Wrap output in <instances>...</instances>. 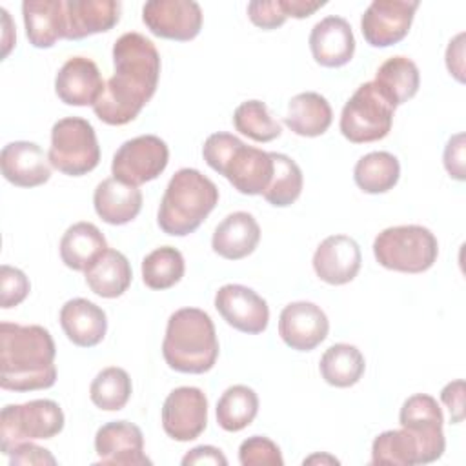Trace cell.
Returning a JSON list of instances; mask_svg holds the SVG:
<instances>
[{"mask_svg": "<svg viewBox=\"0 0 466 466\" xmlns=\"http://www.w3.org/2000/svg\"><path fill=\"white\" fill-rule=\"evenodd\" d=\"M309 49L324 67L346 66L355 53V36L346 18L329 15L317 22L309 33Z\"/></svg>", "mask_w": 466, "mask_h": 466, "instance_id": "obj_21", "label": "cell"}, {"mask_svg": "<svg viewBox=\"0 0 466 466\" xmlns=\"http://www.w3.org/2000/svg\"><path fill=\"white\" fill-rule=\"evenodd\" d=\"M359 244L348 235L326 237L313 253V269L320 280L331 286L351 282L360 269Z\"/></svg>", "mask_w": 466, "mask_h": 466, "instance_id": "obj_18", "label": "cell"}, {"mask_svg": "<svg viewBox=\"0 0 466 466\" xmlns=\"http://www.w3.org/2000/svg\"><path fill=\"white\" fill-rule=\"evenodd\" d=\"M271 158H273V177L269 186L262 193V197L266 198V202H269L275 208H286L300 197L302 184H304L302 171L299 164L284 153L271 151Z\"/></svg>", "mask_w": 466, "mask_h": 466, "instance_id": "obj_35", "label": "cell"}, {"mask_svg": "<svg viewBox=\"0 0 466 466\" xmlns=\"http://www.w3.org/2000/svg\"><path fill=\"white\" fill-rule=\"evenodd\" d=\"M9 464H56V459L49 453V450L25 441L11 450Z\"/></svg>", "mask_w": 466, "mask_h": 466, "instance_id": "obj_42", "label": "cell"}, {"mask_svg": "<svg viewBox=\"0 0 466 466\" xmlns=\"http://www.w3.org/2000/svg\"><path fill=\"white\" fill-rule=\"evenodd\" d=\"M371 464H390V466L420 464L417 441L404 428L382 431L373 439Z\"/></svg>", "mask_w": 466, "mask_h": 466, "instance_id": "obj_37", "label": "cell"}, {"mask_svg": "<svg viewBox=\"0 0 466 466\" xmlns=\"http://www.w3.org/2000/svg\"><path fill=\"white\" fill-rule=\"evenodd\" d=\"M238 461L242 466H282L284 464L280 448L264 435H253L242 441L238 448Z\"/></svg>", "mask_w": 466, "mask_h": 466, "instance_id": "obj_39", "label": "cell"}, {"mask_svg": "<svg viewBox=\"0 0 466 466\" xmlns=\"http://www.w3.org/2000/svg\"><path fill=\"white\" fill-rule=\"evenodd\" d=\"M249 20L260 29H277L286 22V13L280 0H253L248 4Z\"/></svg>", "mask_w": 466, "mask_h": 466, "instance_id": "obj_41", "label": "cell"}, {"mask_svg": "<svg viewBox=\"0 0 466 466\" xmlns=\"http://www.w3.org/2000/svg\"><path fill=\"white\" fill-rule=\"evenodd\" d=\"M89 289L104 299H116L124 295L131 284L133 271L129 260L118 249L107 248L84 271Z\"/></svg>", "mask_w": 466, "mask_h": 466, "instance_id": "obj_27", "label": "cell"}, {"mask_svg": "<svg viewBox=\"0 0 466 466\" xmlns=\"http://www.w3.org/2000/svg\"><path fill=\"white\" fill-rule=\"evenodd\" d=\"M444 167L455 180H464V133L453 135L444 147Z\"/></svg>", "mask_w": 466, "mask_h": 466, "instance_id": "obj_44", "label": "cell"}, {"mask_svg": "<svg viewBox=\"0 0 466 466\" xmlns=\"http://www.w3.org/2000/svg\"><path fill=\"white\" fill-rule=\"evenodd\" d=\"M96 215L111 226H124L137 218L142 209V191L137 186L124 184L115 177L104 178L93 193Z\"/></svg>", "mask_w": 466, "mask_h": 466, "instance_id": "obj_26", "label": "cell"}, {"mask_svg": "<svg viewBox=\"0 0 466 466\" xmlns=\"http://www.w3.org/2000/svg\"><path fill=\"white\" fill-rule=\"evenodd\" d=\"M373 82L397 107L417 95L420 86V73L413 60L397 55L380 64Z\"/></svg>", "mask_w": 466, "mask_h": 466, "instance_id": "obj_30", "label": "cell"}, {"mask_svg": "<svg viewBox=\"0 0 466 466\" xmlns=\"http://www.w3.org/2000/svg\"><path fill=\"white\" fill-rule=\"evenodd\" d=\"M115 75L95 102V115L109 126H124L138 116L153 98L160 78V55L140 33H124L113 44Z\"/></svg>", "mask_w": 466, "mask_h": 466, "instance_id": "obj_1", "label": "cell"}, {"mask_svg": "<svg viewBox=\"0 0 466 466\" xmlns=\"http://www.w3.org/2000/svg\"><path fill=\"white\" fill-rule=\"evenodd\" d=\"M233 126L244 137L255 142H271L280 137V124L269 115L268 106L260 100H246L233 113Z\"/></svg>", "mask_w": 466, "mask_h": 466, "instance_id": "obj_38", "label": "cell"}, {"mask_svg": "<svg viewBox=\"0 0 466 466\" xmlns=\"http://www.w3.org/2000/svg\"><path fill=\"white\" fill-rule=\"evenodd\" d=\"M95 451L98 455L96 464H111V466L151 464V459L144 453L142 430L129 420H113L100 426L95 435Z\"/></svg>", "mask_w": 466, "mask_h": 466, "instance_id": "obj_16", "label": "cell"}, {"mask_svg": "<svg viewBox=\"0 0 466 466\" xmlns=\"http://www.w3.org/2000/svg\"><path fill=\"white\" fill-rule=\"evenodd\" d=\"M218 202L213 180L198 169L182 167L167 182L160 200L157 222L171 237H186L198 229Z\"/></svg>", "mask_w": 466, "mask_h": 466, "instance_id": "obj_4", "label": "cell"}, {"mask_svg": "<svg viewBox=\"0 0 466 466\" xmlns=\"http://www.w3.org/2000/svg\"><path fill=\"white\" fill-rule=\"evenodd\" d=\"M142 22L160 38L187 42L202 27V9L195 0H149L142 7Z\"/></svg>", "mask_w": 466, "mask_h": 466, "instance_id": "obj_13", "label": "cell"}, {"mask_svg": "<svg viewBox=\"0 0 466 466\" xmlns=\"http://www.w3.org/2000/svg\"><path fill=\"white\" fill-rule=\"evenodd\" d=\"M64 422L62 408L51 399L7 404L0 413V450L9 455L20 442L53 439L64 430Z\"/></svg>", "mask_w": 466, "mask_h": 466, "instance_id": "obj_8", "label": "cell"}, {"mask_svg": "<svg viewBox=\"0 0 466 466\" xmlns=\"http://www.w3.org/2000/svg\"><path fill=\"white\" fill-rule=\"evenodd\" d=\"M260 240V226L248 211H235L222 218L211 237V248L228 260H240L255 251Z\"/></svg>", "mask_w": 466, "mask_h": 466, "instance_id": "obj_23", "label": "cell"}, {"mask_svg": "<svg viewBox=\"0 0 466 466\" xmlns=\"http://www.w3.org/2000/svg\"><path fill=\"white\" fill-rule=\"evenodd\" d=\"M446 67L459 82H464V33L450 40L446 47Z\"/></svg>", "mask_w": 466, "mask_h": 466, "instance_id": "obj_45", "label": "cell"}, {"mask_svg": "<svg viewBox=\"0 0 466 466\" xmlns=\"http://www.w3.org/2000/svg\"><path fill=\"white\" fill-rule=\"evenodd\" d=\"M0 167L4 178L13 186L36 187L51 178L53 166L38 144L16 140L2 147Z\"/></svg>", "mask_w": 466, "mask_h": 466, "instance_id": "obj_20", "label": "cell"}, {"mask_svg": "<svg viewBox=\"0 0 466 466\" xmlns=\"http://www.w3.org/2000/svg\"><path fill=\"white\" fill-rule=\"evenodd\" d=\"M106 249V237L91 222H76L69 226L60 238V258L75 271H86Z\"/></svg>", "mask_w": 466, "mask_h": 466, "instance_id": "obj_29", "label": "cell"}, {"mask_svg": "<svg viewBox=\"0 0 466 466\" xmlns=\"http://www.w3.org/2000/svg\"><path fill=\"white\" fill-rule=\"evenodd\" d=\"M49 164L67 175L82 177L100 162V146L93 126L80 116H66L51 127Z\"/></svg>", "mask_w": 466, "mask_h": 466, "instance_id": "obj_9", "label": "cell"}, {"mask_svg": "<svg viewBox=\"0 0 466 466\" xmlns=\"http://www.w3.org/2000/svg\"><path fill=\"white\" fill-rule=\"evenodd\" d=\"M395 106L371 82L360 84L340 113V133L353 144H366L384 138L393 124Z\"/></svg>", "mask_w": 466, "mask_h": 466, "instance_id": "obj_7", "label": "cell"}, {"mask_svg": "<svg viewBox=\"0 0 466 466\" xmlns=\"http://www.w3.org/2000/svg\"><path fill=\"white\" fill-rule=\"evenodd\" d=\"M133 391L131 379L126 370L109 366L96 373L89 386L91 402L104 411H118L122 410Z\"/></svg>", "mask_w": 466, "mask_h": 466, "instance_id": "obj_36", "label": "cell"}, {"mask_svg": "<svg viewBox=\"0 0 466 466\" xmlns=\"http://www.w3.org/2000/svg\"><path fill=\"white\" fill-rule=\"evenodd\" d=\"M329 462V464H339V461L335 457H329V455H311L308 459H304V464H313V462Z\"/></svg>", "mask_w": 466, "mask_h": 466, "instance_id": "obj_48", "label": "cell"}, {"mask_svg": "<svg viewBox=\"0 0 466 466\" xmlns=\"http://www.w3.org/2000/svg\"><path fill=\"white\" fill-rule=\"evenodd\" d=\"M322 379L335 388H350L360 380L366 370V360L360 350L353 344L339 342L329 346L319 362Z\"/></svg>", "mask_w": 466, "mask_h": 466, "instance_id": "obj_31", "label": "cell"}, {"mask_svg": "<svg viewBox=\"0 0 466 466\" xmlns=\"http://www.w3.org/2000/svg\"><path fill=\"white\" fill-rule=\"evenodd\" d=\"M25 35L38 49L53 47L66 38V2L64 0H25L22 4Z\"/></svg>", "mask_w": 466, "mask_h": 466, "instance_id": "obj_25", "label": "cell"}, {"mask_svg": "<svg viewBox=\"0 0 466 466\" xmlns=\"http://www.w3.org/2000/svg\"><path fill=\"white\" fill-rule=\"evenodd\" d=\"M182 464L187 466V464H220V466H226L228 464V459L224 457V453L215 448V446H197L193 450H189L184 457H182Z\"/></svg>", "mask_w": 466, "mask_h": 466, "instance_id": "obj_46", "label": "cell"}, {"mask_svg": "<svg viewBox=\"0 0 466 466\" xmlns=\"http://www.w3.org/2000/svg\"><path fill=\"white\" fill-rule=\"evenodd\" d=\"M417 7V0H373L360 18L364 40L373 47L400 42L410 33Z\"/></svg>", "mask_w": 466, "mask_h": 466, "instance_id": "obj_12", "label": "cell"}, {"mask_svg": "<svg viewBox=\"0 0 466 466\" xmlns=\"http://www.w3.org/2000/svg\"><path fill=\"white\" fill-rule=\"evenodd\" d=\"M166 364L180 373H206L218 357V339L211 317L198 308H180L167 319L162 340Z\"/></svg>", "mask_w": 466, "mask_h": 466, "instance_id": "obj_3", "label": "cell"}, {"mask_svg": "<svg viewBox=\"0 0 466 466\" xmlns=\"http://www.w3.org/2000/svg\"><path fill=\"white\" fill-rule=\"evenodd\" d=\"M215 308L231 328L242 333H262L269 322L268 302L242 284L222 286L215 295Z\"/></svg>", "mask_w": 466, "mask_h": 466, "instance_id": "obj_15", "label": "cell"}, {"mask_svg": "<svg viewBox=\"0 0 466 466\" xmlns=\"http://www.w3.org/2000/svg\"><path fill=\"white\" fill-rule=\"evenodd\" d=\"M169 162V147L157 135H140L126 140L113 155L111 173L129 186L155 180Z\"/></svg>", "mask_w": 466, "mask_h": 466, "instance_id": "obj_10", "label": "cell"}, {"mask_svg": "<svg viewBox=\"0 0 466 466\" xmlns=\"http://www.w3.org/2000/svg\"><path fill=\"white\" fill-rule=\"evenodd\" d=\"M441 400L450 411L451 424H459L464 420V380L457 379L448 382L441 391Z\"/></svg>", "mask_w": 466, "mask_h": 466, "instance_id": "obj_43", "label": "cell"}, {"mask_svg": "<svg viewBox=\"0 0 466 466\" xmlns=\"http://www.w3.org/2000/svg\"><path fill=\"white\" fill-rule=\"evenodd\" d=\"M29 279L22 269L7 264L0 268V306L4 309H9L24 302L29 295Z\"/></svg>", "mask_w": 466, "mask_h": 466, "instance_id": "obj_40", "label": "cell"}, {"mask_svg": "<svg viewBox=\"0 0 466 466\" xmlns=\"http://www.w3.org/2000/svg\"><path fill=\"white\" fill-rule=\"evenodd\" d=\"M373 255L386 269L400 273H422L435 264L439 242L437 237L424 226H391L375 237Z\"/></svg>", "mask_w": 466, "mask_h": 466, "instance_id": "obj_6", "label": "cell"}, {"mask_svg": "<svg viewBox=\"0 0 466 466\" xmlns=\"http://www.w3.org/2000/svg\"><path fill=\"white\" fill-rule=\"evenodd\" d=\"M400 177V164L388 151H371L360 157L353 167L355 184L370 195H379L393 189Z\"/></svg>", "mask_w": 466, "mask_h": 466, "instance_id": "obj_32", "label": "cell"}, {"mask_svg": "<svg viewBox=\"0 0 466 466\" xmlns=\"http://www.w3.org/2000/svg\"><path fill=\"white\" fill-rule=\"evenodd\" d=\"M120 20L116 0H66V40L106 33Z\"/></svg>", "mask_w": 466, "mask_h": 466, "instance_id": "obj_22", "label": "cell"}, {"mask_svg": "<svg viewBox=\"0 0 466 466\" xmlns=\"http://www.w3.org/2000/svg\"><path fill=\"white\" fill-rule=\"evenodd\" d=\"M329 331V320L320 306L306 300L284 306L279 317V335L286 346L297 351L315 350Z\"/></svg>", "mask_w": 466, "mask_h": 466, "instance_id": "obj_17", "label": "cell"}, {"mask_svg": "<svg viewBox=\"0 0 466 466\" xmlns=\"http://www.w3.org/2000/svg\"><path fill=\"white\" fill-rule=\"evenodd\" d=\"M333 120L329 102L315 91L295 95L288 104L284 124L299 137H320L328 131Z\"/></svg>", "mask_w": 466, "mask_h": 466, "instance_id": "obj_28", "label": "cell"}, {"mask_svg": "<svg viewBox=\"0 0 466 466\" xmlns=\"http://www.w3.org/2000/svg\"><path fill=\"white\" fill-rule=\"evenodd\" d=\"M399 422L417 441L420 464H430L442 457L446 448V439L442 431L444 415L431 395L415 393L408 397L402 402Z\"/></svg>", "mask_w": 466, "mask_h": 466, "instance_id": "obj_11", "label": "cell"}, {"mask_svg": "<svg viewBox=\"0 0 466 466\" xmlns=\"http://www.w3.org/2000/svg\"><path fill=\"white\" fill-rule=\"evenodd\" d=\"M98 66L86 56H71L55 76V93L67 106H95L104 91Z\"/></svg>", "mask_w": 466, "mask_h": 466, "instance_id": "obj_19", "label": "cell"}, {"mask_svg": "<svg viewBox=\"0 0 466 466\" xmlns=\"http://www.w3.org/2000/svg\"><path fill=\"white\" fill-rule=\"evenodd\" d=\"M208 424V399L200 388H175L162 406V428L167 437L187 442L197 439Z\"/></svg>", "mask_w": 466, "mask_h": 466, "instance_id": "obj_14", "label": "cell"}, {"mask_svg": "<svg viewBox=\"0 0 466 466\" xmlns=\"http://www.w3.org/2000/svg\"><path fill=\"white\" fill-rule=\"evenodd\" d=\"M55 340L38 324H0V386L9 391L47 390L56 382Z\"/></svg>", "mask_w": 466, "mask_h": 466, "instance_id": "obj_2", "label": "cell"}, {"mask_svg": "<svg viewBox=\"0 0 466 466\" xmlns=\"http://www.w3.org/2000/svg\"><path fill=\"white\" fill-rule=\"evenodd\" d=\"M258 413L257 393L244 384L229 386L217 402V422L226 431H240L249 426Z\"/></svg>", "mask_w": 466, "mask_h": 466, "instance_id": "obj_33", "label": "cell"}, {"mask_svg": "<svg viewBox=\"0 0 466 466\" xmlns=\"http://www.w3.org/2000/svg\"><path fill=\"white\" fill-rule=\"evenodd\" d=\"M60 326L66 337L80 348H93L106 337V311L87 299H71L60 309Z\"/></svg>", "mask_w": 466, "mask_h": 466, "instance_id": "obj_24", "label": "cell"}, {"mask_svg": "<svg viewBox=\"0 0 466 466\" xmlns=\"http://www.w3.org/2000/svg\"><path fill=\"white\" fill-rule=\"evenodd\" d=\"M206 164L242 195H262L273 177L271 153L246 146L231 133H213L202 146Z\"/></svg>", "mask_w": 466, "mask_h": 466, "instance_id": "obj_5", "label": "cell"}, {"mask_svg": "<svg viewBox=\"0 0 466 466\" xmlns=\"http://www.w3.org/2000/svg\"><path fill=\"white\" fill-rule=\"evenodd\" d=\"M184 271V257L173 246L157 248L142 260V280L147 288L157 291L173 288L177 282H180Z\"/></svg>", "mask_w": 466, "mask_h": 466, "instance_id": "obj_34", "label": "cell"}, {"mask_svg": "<svg viewBox=\"0 0 466 466\" xmlns=\"http://www.w3.org/2000/svg\"><path fill=\"white\" fill-rule=\"evenodd\" d=\"M280 5L286 13V16L293 18H308L315 11L326 5V2H315V0H280Z\"/></svg>", "mask_w": 466, "mask_h": 466, "instance_id": "obj_47", "label": "cell"}]
</instances>
